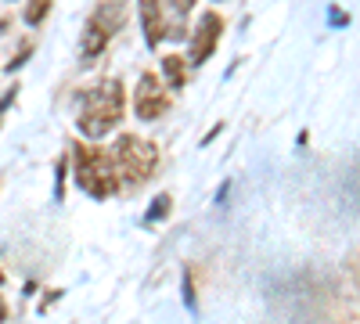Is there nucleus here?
I'll use <instances>...</instances> for the list:
<instances>
[{
	"label": "nucleus",
	"instance_id": "f257e3e1",
	"mask_svg": "<svg viewBox=\"0 0 360 324\" xmlns=\"http://www.w3.org/2000/svg\"><path fill=\"white\" fill-rule=\"evenodd\" d=\"M127 112V91L119 79H101L94 91L83 98V112H79V134L86 137H105L112 127H119Z\"/></svg>",
	"mask_w": 360,
	"mask_h": 324
},
{
	"label": "nucleus",
	"instance_id": "f03ea898",
	"mask_svg": "<svg viewBox=\"0 0 360 324\" xmlns=\"http://www.w3.org/2000/svg\"><path fill=\"white\" fill-rule=\"evenodd\" d=\"M72 155H76V184L94 195V198H108L119 191V166L108 152L101 148H86L83 141L72 144Z\"/></svg>",
	"mask_w": 360,
	"mask_h": 324
},
{
	"label": "nucleus",
	"instance_id": "7ed1b4c3",
	"mask_svg": "<svg viewBox=\"0 0 360 324\" xmlns=\"http://www.w3.org/2000/svg\"><path fill=\"white\" fill-rule=\"evenodd\" d=\"M115 166L123 169L127 176V184H144V181H152V173L159 166V148L152 141H144V137H134V134H123L115 141Z\"/></svg>",
	"mask_w": 360,
	"mask_h": 324
},
{
	"label": "nucleus",
	"instance_id": "20e7f679",
	"mask_svg": "<svg viewBox=\"0 0 360 324\" xmlns=\"http://www.w3.org/2000/svg\"><path fill=\"white\" fill-rule=\"evenodd\" d=\"M166 108H169V94H166L162 79L152 76V72H144L141 83H137V94H134V115L141 123H152V119H159Z\"/></svg>",
	"mask_w": 360,
	"mask_h": 324
},
{
	"label": "nucleus",
	"instance_id": "39448f33",
	"mask_svg": "<svg viewBox=\"0 0 360 324\" xmlns=\"http://www.w3.org/2000/svg\"><path fill=\"white\" fill-rule=\"evenodd\" d=\"M220 33H224V15L217 11H202L198 25H195V37H191V62L202 65L213 58L217 44H220Z\"/></svg>",
	"mask_w": 360,
	"mask_h": 324
},
{
	"label": "nucleus",
	"instance_id": "423d86ee",
	"mask_svg": "<svg viewBox=\"0 0 360 324\" xmlns=\"http://www.w3.org/2000/svg\"><path fill=\"white\" fill-rule=\"evenodd\" d=\"M137 8H141V25H144V40L148 47H159L169 33V25L162 18V4L159 0H137Z\"/></svg>",
	"mask_w": 360,
	"mask_h": 324
},
{
	"label": "nucleus",
	"instance_id": "0eeeda50",
	"mask_svg": "<svg viewBox=\"0 0 360 324\" xmlns=\"http://www.w3.org/2000/svg\"><path fill=\"white\" fill-rule=\"evenodd\" d=\"M123 11H127V0H105L86 22H94L98 29H105V33L112 37V33H119V25H123Z\"/></svg>",
	"mask_w": 360,
	"mask_h": 324
},
{
	"label": "nucleus",
	"instance_id": "6e6552de",
	"mask_svg": "<svg viewBox=\"0 0 360 324\" xmlns=\"http://www.w3.org/2000/svg\"><path fill=\"white\" fill-rule=\"evenodd\" d=\"M162 76H166V83L173 86V91H180V86L188 83V62L180 54H166L162 58Z\"/></svg>",
	"mask_w": 360,
	"mask_h": 324
},
{
	"label": "nucleus",
	"instance_id": "1a4fd4ad",
	"mask_svg": "<svg viewBox=\"0 0 360 324\" xmlns=\"http://www.w3.org/2000/svg\"><path fill=\"white\" fill-rule=\"evenodd\" d=\"M108 33H105V29H98L94 22H86V29H83V54L86 58H98L105 47H108Z\"/></svg>",
	"mask_w": 360,
	"mask_h": 324
},
{
	"label": "nucleus",
	"instance_id": "9d476101",
	"mask_svg": "<svg viewBox=\"0 0 360 324\" xmlns=\"http://www.w3.org/2000/svg\"><path fill=\"white\" fill-rule=\"evenodd\" d=\"M173 209V195H159L152 205H148V213H144V220L148 223H159V220H166V213Z\"/></svg>",
	"mask_w": 360,
	"mask_h": 324
},
{
	"label": "nucleus",
	"instance_id": "9b49d317",
	"mask_svg": "<svg viewBox=\"0 0 360 324\" xmlns=\"http://www.w3.org/2000/svg\"><path fill=\"white\" fill-rule=\"evenodd\" d=\"M47 8H51V0H29V4H25V22L29 25H40L44 15H47Z\"/></svg>",
	"mask_w": 360,
	"mask_h": 324
},
{
	"label": "nucleus",
	"instance_id": "f8f14e48",
	"mask_svg": "<svg viewBox=\"0 0 360 324\" xmlns=\"http://www.w3.org/2000/svg\"><path fill=\"white\" fill-rule=\"evenodd\" d=\"M184 303H188V310L198 306V299H195V274H191V271L184 274Z\"/></svg>",
	"mask_w": 360,
	"mask_h": 324
},
{
	"label": "nucleus",
	"instance_id": "ddd939ff",
	"mask_svg": "<svg viewBox=\"0 0 360 324\" xmlns=\"http://www.w3.org/2000/svg\"><path fill=\"white\" fill-rule=\"evenodd\" d=\"M15 98H18V86H11V91L4 94V101H0V119H4V112H8V105H11Z\"/></svg>",
	"mask_w": 360,
	"mask_h": 324
},
{
	"label": "nucleus",
	"instance_id": "4468645a",
	"mask_svg": "<svg viewBox=\"0 0 360 324\" xmlns=\"http://www.w3.org/2000/svg\"><path fill=\"white\" fill-rule=\"evenodd\" d=\"M332 22H335V25H346V22H349V15H342L339 8H332Z\"/></svg>",
	"mask_w": 360,
	"mask_h": 324
},
{
	"label": "nucleus",
	"instance_id": "2eb2a0df",
	"mask_svg": "<svg viewBox=\"0 0 360 324\" xmlns=\"http://www.w3.org/2000/svg\"><path fill=\"white\" fill-rule=\"evenodd\" d=\"M173 8H176V11H191L195 0H173Z\"/></svg>",
	"mask_w": 360,
	"mask_h": 324
},
{
	"label": "nucleus",
	"instance_id": "dca6fc26",
	"mask_svg": "<svg viewBox=\"0 0 360 324\" xmlns=\"http://www.w3.org/2000/svg\"><path fill=\"white\" fill-rule=\"evenodd\" d=\"M8 320V303H4V296H0V324Z\"/></svg>",
	"mask_w": 360,
	"mask_h": 324
},
{
	"label": "nucleus",
	"instance_id": "f3484780",
	"mask_svg": "<svg viewBox=\"0 0 360 324\" xmlns=\"http://www.w3.org/2000/svg\"><path fill=\"white\" fill-rule=\"evenodd\" d=\"M0 285H4V271H0Z\"/></svg>",
	"mask_w": 360,
	"mask_h": 324
}]
</instances>
